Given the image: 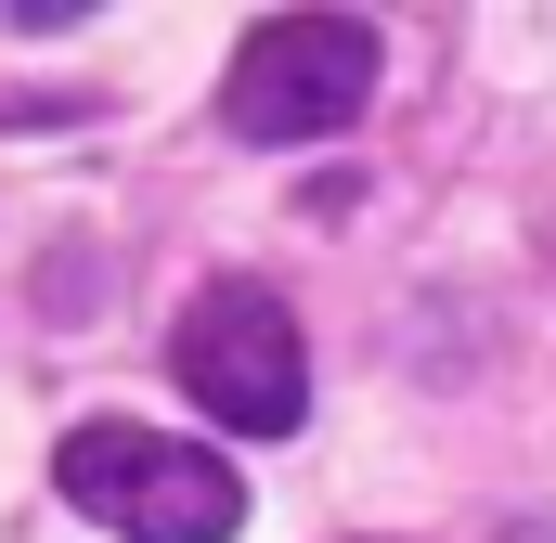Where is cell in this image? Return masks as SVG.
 <instances>
[{"mask_svg": "<svg viewBox=\"0 0 556 543\" xmlns=\"http://www.w3.org/2000/svg\"><path fill=\"white\" fill-rule=\"evenodd\" d=\"M168 376L194 389V414H220L233 440H285L311 414V350H298V311L273 285H207L168 337Z\"/></svg>", "mask_w": 556, "mask_h": 543, "instance_id": "cell-3", "label": "cell"}, {"mask_svg": "<svg viewBox=\"0 0 556 543\" xmlns=\"http://www.w3.org/2000/svg\"><path fill=\"white\" fill-rule=\"evenodd\" d=\"M376 91V26L350 13H260L233 78H220V130L233 142H324L363 117Z\"/></svg>", "mask_w": 556, "mask_h": 543, "instance_id": "cell-2", "label": "cell"}, {"mask_svg": "<svg viewBox=\"0 0 556 543\" xmlns=\"http://www.w3.org/2000/svg\"><path fill=\"white\" fill-rule=\"evenodd\" d=\"M52 492L117 543H233L247 531V479L207 453V440H168V427H65L52 453Z\"/></svg>", "mask_w": 556, "mask_h": 543, "instance_id": "cell-1", "label": "cell"}]
</instances>
